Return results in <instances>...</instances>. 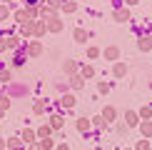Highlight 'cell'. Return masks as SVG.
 Returning <instances> with one entry per match:
<instances>
[{
    "instance_id": "cell-2",
    "label": "cell",
    "mask_w": 152,
    "mask_h": 150,
    "mask_svg": "<svg viewBox=\"0 0 152 150\" xmlns=\"http://www.w3.org/2000/svg\"><path fill=\"white\" fill-rule=\"evenodd\" d=\"M77 130H87V120H80L77 123Z\"/></svg>"
},
{
    "instance_id": "cell-1",
    "label": "cell",
    "mask_w": 152,
    "mask_h": 150,
    "mask_svg": "<svg viewBox=\"0 0 152 150\" xmlns=\"http://www.w3.org/2000/svg\"><path fill=\"white\" fill-rule=\"evenodd\" d=\"M75 38H77V40L82 43V40H85V38H87V35H85V33H82V30H77V33H75Z\"/></svg>"
}]
</instances>
